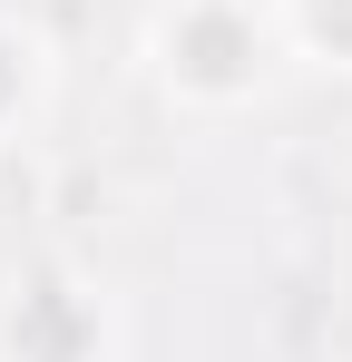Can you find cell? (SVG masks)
I'll list each match as a JSON object with an SVG mask.
<instances>
[{"label": "cell", "instance_id": "6da1fadb", "mask_svg": "<svg viewBox=\"0 0 352 362\" xmlns=\"http://www.w3.org/2000/svg\"><path fill=\"white\" fill-rule=\"evenodd\" d=\"M186 49H196V78H235V69H245V40H235V20H196V30H186Z\"/></svg>", "mask_w": 352, "mask_h": 362}, {"label": "cell", "instance_id": "7a4b0ae2", "mask_svg": "<svg viewBox=\"0 0 352 362\" xmlns=\"http://www.w3.org/2000/svg\"><path fill=\"white\" fill-rule=\"evenodd\" d=\"M313 30H323L333 49H352V0H313Z\"/></svg>", "mask_w": 352, "mask_h": 362}]
</instances>
